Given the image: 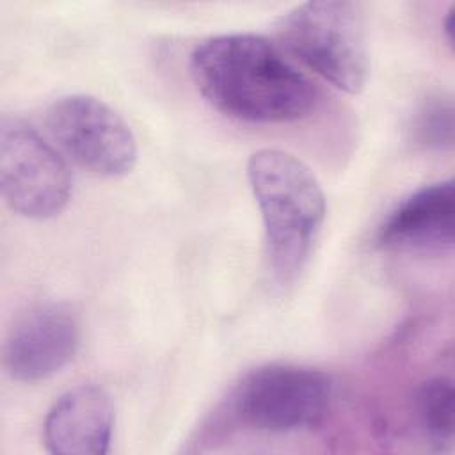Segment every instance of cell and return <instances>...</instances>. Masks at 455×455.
I'll return each instance as SVG.
<instances>
[{
    "mask_svg": "<svg viewBox=\"0 0 455 455\" xmlns=\"http://www.w3.org/2000/svg\"><path fill=\"white\" fill-rule=\"evenodd\" d=\"M190 75L224 116L249 123H288L309 116L318 89L283 52L258 34H222L197 44Z\"/></svg>",
    "mask_w": 455,
    "mask_h": 455,
    "instance_id": "cell-1",
    "label": "cell"
},
{
    "mask_svg": "<svg viewBox=\"0 0 455 455\" xmlns=\"http://www.w3.org/2000/svg\"><path fill=\"white\" fill-rule=\"evenodd\" d=\"M259 206L272 279L290 286L309 261L325 219V196L313 171L283 149H259L247 162Z\"/></svg>",
    "mask_w": 455,
    "mask_h": 455,
    "instance_id": "cell-2",
    "label": "cell"
},
{
    "mask_svg": "<svg viewBox=\"0 0 455 455\" xmlns=\"http://www.w3.org/2000/svg\"><path fill=\"white\" fill-rule=\"evenodd\" d=\"M284 44L339 91L359 92L368 76L366 23L361 4L315 0L295 5L279 23Z\"/></svg>",
    "mask_w": 455,
    "mask_h": 455,
    "instance_id": "cell-3",
    "label": "cell"
},
{
    "mask_svg": "<svg viewBox=\"0 0 455 455\" xmlns=\"http://www.w3.org/2000/svg\"><path fill=\"white\" fill-rule=\"evenodd\" d=\"M332 400L327 373L290 363L251 370L229 398L231 418L252 430L288 434L322 423Z\"/></svg>",
    "mask_w": 455,
    "mask_h": 455,
    "instance_id": "cell-4",
    "label": "cell"
},
{
    "mask_svg": "<svg viewBox=\"0 0 455 455\" xmlns=\"http://www.w3.org/2000/svg\"><path fill=\"white\" fill-rule=\"evenodd\" d=\"M0 188L7 206L27 219L59 215L73 188L60 153L25 121L0 119Z\"/></svg>",
    "mask_w": 455,
    "mask_h": 455,
    "instance_id": "cell-5",
    "label": "cell"
},
{
    "mask_svg": "<svg viewBox=\"0 0 455 455\" xmlns=\"http://www.w3.org/2000/svg\"><path fill=\"white\" fill-rule=\"evenodd\" d=\"M46 124L59 146L92 174L124 176L137 162V140L130 126L94 96L68 94L55 100Z\"/></svg>",
    "mask_w": 455,
    "mask_h": 455,
    "instance_id": "cell-6",
    "label": "cell"
},
{
    "mask_svg": "<svg viewBox=\"0 0 455 455\" xmlns=\"http://www.w3.org/2000/svg\"><path fill=\"white\" fill-rule=\"evenodd\" d=\"M80 343V322L66 304H43L12 327L5 348L7 373L20 382H37L62 370Z\"/></svg>",
    "mask_w": 455,
    "mask_h": 455,
    "instance_id": "cell-7",
    "label": "cell"
},
{
    "mask_svg": "<svg viewBox=\"0 0 455 455\" xmlns=\"http://www.w3.org/2000/svg\"><path fill=\"white\" fill-rule=\"evenodd\" d=\"M455 242L453 180L425 185L400 201L375 235L384 251H446Z\"/></svg>",
    "mask_w": 455,
    "mask_h": 455,
    "instance_id": "cell-8",
    "label": "cell"
},
{
    "mask_svg": "<svg viewBox=\"0 0 455 455\" xmlns=\"http://www.w3.org/2000/svg\"><path fill=\"white\" fill-rule=\"evenodd\" d=\"M114 405L110 395L94 384H80L50 407L43 439L50 453L103 455L110 450Z\"/></svg>",
    "mask_w": 455,
    "mask_h": 455,
    "instance_id": "cell-9",
    "label": "cell"
},
{
    "mask_svg": "<svg viewBox=\"0 0 455 455\" xmlns=\"http://www.w3.org/2000/svg\"><path fill=\"white\" fill-rule=\"evenodd\" d=\"M453 380L443 375L425 380L416 395L419 425L428 443L439 451L453 446Z\"/></svg>",
    "mask_w": 455,
    "mask_h": 455,
    "instance_id": "cell-10",
    "label": "cell"
},
{
    "mask_svg": "<svg viewBox=\"0 0 455 455\" xmlns=\"http://www.w3.org/2000/svg\"><path fill=\"white\" fill-rule=\"evenodd\" d=\"M453 103L450 98H430L418 110L412 123L414 140L428 149L453 146Z\"/></svg>",
    "mask_w": 455,
    "mask_h": 455,
    "instance_id": "cell-11",
    "label": "cell"
},
{
    "mask_svg": "<svg viewBox=\"0 0 455 455\" xmlns=\"http://www.w3.org/2000/svg\"><path fill=\"white\" fill-rule=\"evenodd\" d=\"M453 18H455V5L450 7V11L446 12V18H444V32H446L450 44H453Z\"/></svg>",
    "mask_w": 455,
    "mask_h": 455,
    "instance_id": "cell-12",
    "label": "cell"
}]
</instances>
